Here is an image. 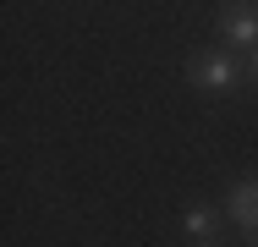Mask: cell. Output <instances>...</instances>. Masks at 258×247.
I'll return each instance as SVG.
<instances>
[{"label": "cell", "instance_id": "52a82bcc", "mask_svg": "<svg viewBox=\"0 0 258 247\" xmlns=\"http://www.w3.org/2000/svg\"><path fill=\"white\" fill-rule=\"evenodd\" d=\"M253 247H258V236H253Z\"/></svg>", "mask_w": 258, "mask_h": 247}, {"label": "cell", "instance_id": "277c9868", "mask_svg": "<svg viewBox=\"0 0 258 247\" xmlns=\"http://www.w3.org/2000/svg\"><path fill=\"white\" fill-rule=\"evenodd\" d=\"M181 225H187V236H192V242H214V225H220V209H214V203H187Z\"/></svg>", "mask_w": 258, "mask_h": 247}, {"label": "cell", "instance_id": "8992f818", "mask_svg": "<svg viewBox=\"0 0 258 247\" xmlns=\"http://www.w3.org/2000/svg\"><path fill=\"white\" fill-rule=\"evenodd\" d=\"M192 247H214V242H192Z\"/></svg>", "mask_w": 258, "mask_h": 247}, {"label": "cell", "instance_id": "5b68a950", "mask_svg": "<svg viewBox=\"0 0 258 247\" xmlns=\"http://www.w3.org/2000/svg\"><path fill=\"white\" fill-rule=\"evenodd\" d=\"M253 83H258V49H253Z\"/></svg>", "mask_w": 258, "mask_h": 247}, {"label": "cell", "instance_id": "6da1fadb", "mask_svg": "<svg viewBox=\"0 0 258 247\" xmlns=\"http://www.w3.org/2000/svg\"><path fill=\"white\" fill-rule=\"evenodd\" d=\"M187 83H192L198 94H236V88H242V66H236V55H225V49H198V55L187 60Z\"/></svg>", "mask_w": 258, "mask_h": 247}, {"label": "cell", "instance_id": "3957f363", "mask_svg": "<svg viewBox=\"0 0 258 247\" xmlns=\"http://www.w3.org/2000/svg\"><path fill=\"white\" fill-rule=\"evenodd\" d=\"M225 220L253 242L258 236V181H236L231 193H225Z\"/></svg>", "mask_w": 258, "mask_h": 247}, {"label": "cell", "instance_id": "7a4b0ae2", "mask_svg": "<svg viewBox=\"0 0 258 247\" xmlns=\"http://www.w3.org/2000/svg\"><path fill=\"white\" fill-rule=\"evenodd\" d=\"M220 39L231 49H258V6L253 0H231L225 11H220Z\"/></svg>", "mask_w": 258, "mask_h": 247}]
</instances>
